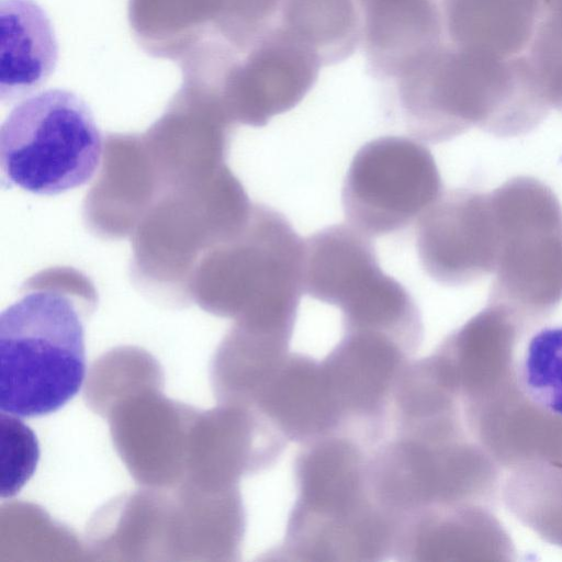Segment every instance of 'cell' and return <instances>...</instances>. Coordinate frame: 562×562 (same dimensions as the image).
Wrapping results in <instances>:
<instances>
[{"mask_svg": "<svg viewBox=\"0 0 562 562\" xmlns=\"http://www.w3.org/2000/svg\"><path fill=\"white\" fill-rule=\"evenodd\" d=\"M369 448L342 434L299 445L293 501L272 560L381 561L393 558L395 527L369 481Z\"/></svg>", "mask_w": 562, "mask_h": 562, "instance_id": "cell-1", "label": "cell"}, {"mask_svg": "<svg viewBox=\"0 0 562 562\" xmlns=\"http://www.w3.org/2000/svg\"><path fill=\"white\" fill-rule=\"evenodd\" d=\"M83 325L71 299L29 292L0 315V411L34 417L63 407L85 373Z\"/></svg>", "mask_w": 562, "mask_h": 562, "instance_id": "cell-2", "label": "cell"}, {"mask_svg": "<svg viewBox=\"0 0 562 562\" xmlns=\"http://www.w3.org/2000/svg\"><path fill=\"white\" fill-rule=\"evenodd\" d=\"M101 132L89 105L75 92L48 89L16 104L0 128L4 178L24 191L55 195L97 173Z\"/></svg>", "mask_w": 562, "mask_h": 562, "instance_id": "cell-3", "label": "cell"}, {"mask_svg": "<svg viewBox=\"0 0 562 562\" xmlns=\"http://www.w3.org/2000/svg\"><path fill=\"white\" fill-rule=\"evenodd\" d=\"M497 256L490 303L510 314L540 316L562 301V204L553 190L514 177L491 191Z\"/></svg>", "mask_w": 562, "mask_h": 562, "instance_id": "cell-4", "label": "cell"}, {"mask_svg": "<svg viewBox=\"0 0 562 562\" xmlns=\"http://www.w3.org/2000/svg\"><path fill=\"white\" fill-rule=\"evenodd\" d=\"M441 194L440 172L428 147L409 137L383 136L353 156L341 201L352 227L383 236L407 227Z\"/></svg>", "mask_w": 562, "mask_h": 562, "instance_id": "cell-5", "label": "cell"}, {"mask_svg": "<svg viewBox=\"0 0 562 562\" xmlns=\"http://www.w3.org/2000/svg\"><path fill=\"white\" fill-rule=\"evenodd\" d=\"M303 291L338 307L341 318L352 324L381 321L409 295L402 283L382 271L369 236L342 224L304 240Z\"/></svg>", "mask_w": 562, "mask_h": 562, "instance_id": "cell-6", "label": "cell"}, {"mask_svg": "<svg viewBox=\"0 0 562 562\" xmlns=\"http://www.w3.org/2000/svg\"><path fill=\"white\" fill-rule=\"evenodd\" d=\"M497 222L491 192L456 189L442 193L420 217L416 248L426 273L457 286L493 273Z\"/></svg>", "mask_w": 562, "mask_h": 562, "instance_id": "cell-7", "label": "cell"}, {"mask_svg": "<svg viewBox=\"0 0 562 562\" xmlns=\"http://www.w3.org/2000/svg\"><path fill=\"white\" fill-rule=\"evenodd\" d=\"M316 59L294 34L263 44L232 79L231 92L243 122L263 126L294 108L316 78Z\"/></svg>", "mask_w": 562, "mask_h": 562, "instance_id": "cell-8", "label": "cell"}, {"mask_svg": "<svg viewBox=\"0 0 562 562\" xmlns=\"http://www.w3.org/2000/svg\"><path fill=\"white\" fill-rule=\"evenodd\" d=\"M58 43L46 11L34 0H0V100L10 103L54 72Z\"/></svg>", "mask_w": 562, "mask_h": 562, "instance_id": "cell-9", "label": "cell"}, {"mask_svg": "<svg viewBox=\"0 0 562 562\" xmlns=\"http://www.w3.org/2000/svg\"><path fill=\"white\" fill-rule=\"evenodd\" d=\"M517 379L529 402L562 418V325L542 327L530 337Z\"/></svg>", "mask_w": 562, "mask_h": 562, "instance_id": "cell-10", "label": "cell"}, {"mask_svg": "<svg viewBox=\"0 0 562 562\" xmlns=\"http://www.w3.org/2000/svg\"><path fill=\"white\" fill-rule=\"evenodd\" d=\"M432 12L427 0H375L369 3L370 37L379 47L397 48L428 35Z\"/></svg>", "mask_w": 562, "mask_h": 562, "instance_id": "cell-11", "label": "cell"}, {"mask_svg": "<svg viewBox=\"0 0 562 562\" xmlns=\"http://www.w3.org/2000/svg\"><path fill=\"white\" fill-rule=\"evenodd\" d=\"M351 0H289L285 21L305 43L327 44L346 35L353 25Z\"/></svg>", "mask_w": 562, "mask_h": 562, "instance_id": "cell-12", "label": "cell"}, {"mask_svg": "<svg viewBox=\"0 0 562 562\" xmlns=\"http://www.w3.org/2000/svg\"><path fill=\"white\" fill-rule=\"evenodd\" d=\"M1 497H11L33 474L38 460L34 432L16 416L1 413Z\"/></svg>", "mask_w": 562, "mask_h": 562, "instance_id": "cell-13", "label": "cell"}, {"mask_svg": "<svg viewBox=\"0 0 562 562\" xmlns=\"http://www.w3.org/2000/svg\"><path fill=\"white\" fill-rule=\"evenodd\" d=\"M238 12L247 18H261L271 10L277 0H228Z\"/></svg>", "mask_w": 562, "mask_h": 562, "instance_id": "cell-14", "label": "cell"}, {"mask_svg": "<svg viewBox=\"0 0 562 562\" xmlns=\"http://www.w3.org/2000/svg\"><path fill=\"white\" fill-rule=\"evenodd\" d=\"M366 1H367V2H368V4H369V3H371V2H373V1H375V0H366Z\"/></svg>", "mask_w": 562, "mask_h": 562, "instance_id": "cell-15", "label": "cell"}]
</instances>
